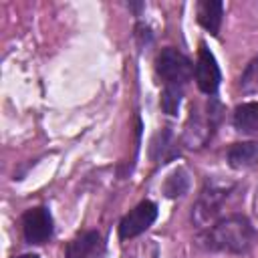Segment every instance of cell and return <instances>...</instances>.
I'll use <instances>...</instances> for the list:
<instances>
[{"label": "cell", "mask_w": 258, "mask_h": 258, "mask_svg": "<svg viewBox=\"0 0 258 258\" xmlns=\"http://www.w3.org/2000/svg\"><path fill=\"white\" fill-rule=\"evenodd\" d=\"M181 103V89L179 87H165V91L161 93V109L167 115H175Z\"/></svg>", "instance_id": "obj_12"}, {"label": "cell", "mask_w": 258, "mask_h": 258, "mask_svg": "<svg viewBox=\"0 0 258 258\" xmlns=\"http://www.w3.org/2000/svg\"><path fill=\"white\" fill-rule=\"evenodd\" d=\"M240 89L242 93H256L258 91V58H254L240 77Z\"/></svg>", "instance_id": "obj_11"}, {"label": "cell", "mask_w": 258, "mask_h": 258, "mask_svg": "<svg viewBox=\"0 0 258 258\" xmlns=\"http://www.w3.org/2000/svg\"><path fill=\"white\" fill-rule=\"evenodd\" d=\"M155 71L165 81V87H181L191 77L189 58L177 48H163L155 58Z\"/></svg>", "instance_id": "obj_2"}, {"label": "cell", "mask_w": 258, "mask_h": 258, "mask_svg": "<svg viewBox=\"0 0 258 258\" xmlns=\"http://www.w3.org/2000/svg\"><path fill=\"white\" fill-rule=\"evenodd\" d=\"M157 218V206L153 202H141L139 206H135L119 224V236L121 240L127 238H135L141 232H145Z\"/></svg>", "instance_id": "obj_4"}, {"label": "cell", "mask_w": 258, "mask_h": 258, "mask_svg": "<svg viewBox=\"0 0 258 258\" xmlns=\"http://www.w3.org/2000/svg\"><path fill=\"white\" fill-rule=\"evenodd\" d=\"M228 161L236 169H246L252 167L258 161V143H234L228 149Z\"/></svg>", "instance_id": "obj_9"}, {"label": "cell", "mask_w": 258, "mask_h": 258, "mask_svg": "<svg viewBox=\"0 0 258 258\" xmlns=\"http://www.w3.org/2000/svg\"><path fill=\"white\" fill-rule=\"evenodd\" d=\"M18 258H38L36 254H24V256H18Z\"/></svg>", "instance_id": "obj_14"}, {"label": "cell", "mask_w": 258, "mask_h": 258, "mask_svg": "<svg viewBox=\"0 0 258 258\" xmlns=\"http://www.w3.org/2000/svg\"><path fill=\"white\" fill-rule=\"evenodd\" d=\"M234 127L244 133H258V103H242L234 111Z\"/></svg>", "instance_id": "obj_10"}, {"label": "cell", "mask_w": 258, "mask_h": 258, "mask_svg": "<svg viewBox=\"0 0 258 258\" xmlns=\"http://www.w3.org/2000/svg\"><path fill=\"white\" fill-rule=\"evenodd\" d=\"M226 196V189L224 187H216V185H210L202 191V198L198 200V206L194 210V220L204 226L208 220H212L218 212V208L222 206V200Z\"/></svg>", "instance_id": "obj_6"}, {"label": "cell", "mask_w": 258, "mask_h": 258, "mask_svg": "<svg viewBox=\"0 0 258 258\" xmlns=\"http://www.w3.org/2000/svg\"><path fill=\"white\" fill-rule=\"evenodd\" d=\"M185 189H187V177H185L183 171L171 173V175L167 177L165 185H163V191H165L167 198H177V196H181Z\"/></svg>", "instance_id": "obj_13"}, {"label": "cell", "mask_w": 258, "mask_h": 258, "mask_svg": "<svg viewBox=\"0 0 258 258\" xmlns=\"http://www.w3.org/2000/svg\"><path fill=\"white\" fill-rule=\"evenodd\" d=\"M101 242V236L99 232L95 230H89V232H83L79 234L77 238H73L67 246V258H89L97 246Z\"/></svg>", "instance_id": "obj_8"}, {"label": "cell", "mask_w": 258, "mask_h": 258, "mask_svg": "<svg viewBox=\"0 0 258 258\" xmlns=\"http://www.w3.org/2000/svg\"><path fill=\"white\" fill-rule=\"evenodd\" d=\"M220 67L214 58V54L210 52V48L206 44H200V52H198V62H196V83L200 87V91H204L206 95H214L220 87Z\"/></svg>", "instance_id": "obj_5"}, {"label": "cell", "mask_w": 258, "mask_h": 258, "mask_svg": "<svg viewBox=\"0 0 258 258\" xmlns=\"http://www.w3.org/2000/svg\"><path fill=\"white\" fill-rule=\"evenodd\" d=\"M22 234L28 244H44L52 236V216L46 208H30L22 214Z\"/></svg>", "instance_id": "obj_3"}, {"label": "cell", "mask_w": 258, "mask_h": 258, "mask_svg": "<svg viewBox=\"0 0 258 258\" xmlns=\"http://www.w3.org/2000/svg\"><path fill=\"white\" fill-rule=\"evenodd\" d=\"M258 240V234L248 218L244 216H228L218 224L210 226L198 236L200 246L214 252H230V254H244L248 252Z\"/></svg>", "instance_id": "obj_1"}, {"label": "cell", "mask_w": 258, "mask_h": 258, "mask_svg": "<svg viewBox=\"0 0 258 258\" xmlns=\"http://www.w3.org/2000/svg\"><path fill=\"white\" fill-rule=\"evenodd\" d=\"M222 12L224 4L220 0H202L198 4V20L210 34H218L222 24Z\"/></svg>", "instance_id": "obj_7"}]
</instances>
